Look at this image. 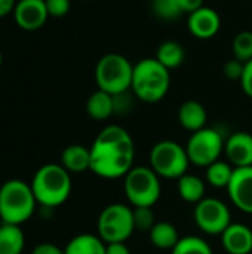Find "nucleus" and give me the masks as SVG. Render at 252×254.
<instances>
[{
	"label": "nucleus",
	"instance_id": "f257e3e1",
	"mask_svg": "<svg viewBox=\"0 0 252 254\" xmlns=\"http://www.w3.org/2000/svg\"><path fill=\"white\" fill-rule=\"evenodd\" d=\"M134 158L131 134L119 125H108L91 146V171L102 179L125 177L134 168Z\"/></svg>",
	"mask_w": 252,
	"mask_h": 254
},
{
	"label": "nucleus",
	"instance_id": "f03ea898",
	"mask_svg": "<svg viewBox=\"0 0 252 254\" xmlns=\"http://www.w3.org/2000/svg\"><path fill=\"white\" fill-rule=\"evenodd\" d=\"M30 186L37 204L45 208H55L68 199L71 193V177L62 165L46 164L36 171Z\"/></svg>",
	"mask_w": 252,
	"mask_h": 254
},
{
	"label": "nucleus",
	"instance_id": "7ed1b4c3",
	"mask_svg": "<svg viewBox=\"0 0 252 254\" xmlns=\"http://www.w3.org/2000/svg\"><path fill=\"white\" fill-rule=\"evenodd\" d=\"M171 74L156 58H144L134 65L132 94L144 103H157L169 91Z\"/></svg>",
	"mask_w": 252,
	"mask_h": 254
},
{
	"label": "nucleus",
	"instance_id": "20e7f679",
	"mask_svg": "<svg viewBox=\"0 0 252 254\" xmlns=\"http://www.w3.org/2000/svg\"><path fill=\"white\" fill-rule=\"evenodd\" d=\"M36 196L28 183L12 179L0 186V220L10 225H22L36 210Z\"/></svg>",
	"mask_w": 252,
	"mask_h": 254
},
{
	"label": "nucleus",
	"instance_id": "39448f33",
	"mask_svg": "<svg viewBox=\"0 0 252 254\" xmlns=\"http://www.w3.org/2000/svg\"><path fill=\"white\" fill-rule=\"evenodd\" d=\"M134 65L120 54H107L95 67V80L101 91L111 95L126 92L132 85Z\"/></svg>",
	"mask_w": 252,
	"mask_h": 254
},
{
	"label": "nucleus",
	"instance_id": "423d86ee",
	"mask_svg": "<svg viewBox=\"0 0 252 254\" xmlns=\"http://www.w3.org/2000/svg\"><path fill=\"white\" fill-rule=\"evenodd\" d=\"M190 159L186 147L172 140H162L150 150V168L165 179L178 180L187 174Z\"/></svg>",
	"mask_w": 252,
	"mask_h": 254
},
{
	"label": "nucleus",
	"instance_id": "0eeeda50",
	"mask_svg": "<svg viewBox=\"0 0 252 254\" xmlns=\"http://www.w3.org/2000/svg\"><path fill=\"white\" fill-rule=\"evenodd\" d=\"M123 189L132 207H153L162 190L159 176L150 167H134L125 176Z\"/></svg>",
	"mask_w": 252,
	"mask_h": 254
},
{
	"label": "nucleus",
	"instance_id": "6e6552de",
	"mask_svg": "<svg viewBox=\"0 0 252 254\" xmlns=\"http://www.w3.org/2000/svg\"><path fill=\"white\" fill-rule=\"evenodd\" d=\"M97 228L105 244L125 243L135 231L134 211L125 204H110L101 211Z\"/></svg>",
	"mask_w": 252,
	"mask_h": 254
},
{
	"label": "nucleus",
	"instance_id": "1a4fd4ad",
	"mask_svg": "<svg viewBox=\"0 0 252 254\" xmlns=\"http://www.w3.org/2000/svg\"><path fill=\"white\" fill-rule=\"evenodd\" d=\"M224 144L226 141L221 132L215 128L205 127L196 132H192V137L186 146L190 164L205 168L209 167L220 159V155L224 150Z\"/></svg>",
	"mask_w": 252,
	"mask_h": 254
},
{
	"label": "nucleus",
	"instance_id": "9d476101",
	"mask_svg": "<svg viewBox=\"0 0 252 254\" xmlns=\"http://www.w3.org/2000/svg\"><path fill=\"white\" fill-rule=\"evenodd\" d=\"M195 222L205 234L221 235L232 225L230 210L217 198H203L195 207Z\"/></svg>",
	"mask_w": 252,
	"mask_h": 254
},
{
	"label": "nucleus",
	"instance_id": "9b49d317",
	"mask_svg": "<svg viewBox=\"0 0 252 254\" xmlns=\"http://www.w3.org/2000/svg\"><path fill=\"white\" fill-rule=\"evenodd\" d=\"M227 192L235 207L252 214V167L235 168Z\"/></svg>",
	"mask_w": 252,
	"mask_h": 254
},
{
	"label": "nucleus",
	"instance_id": "f8f14e48",
	"mask_svg": "<svg viewBox=\"0 0 252 254\" xmlns=\"http://www.w3.org/2000/svg\"><path fill=\"white\" fill-rule=\"evenodd\" d=\"M13 16L21 28L37 30L46 22L49 13L45 0H19L16 1Z\"/></svg>",
	"mask_w": 252,
	"mask_h": 254
},
{
	"label": "nucleus",
	"instance_id": "ddd939ff",
	"mask_svg": "<svg viewBox=\"0 0 252 254\" xmlns=\"http://www.w3.org/2000/svg\"><path fill=\"white\" fill-rule=\"evenodd\" d=\"M187 27H189V31L195 37L206 40V39L214 37L218 33L221 27V19L217 10H214L212 7L202 6L201 9L189 15Z\"/></svg>",
	"mask_w": 252,
	"mask_h": 254
},
{
	"label": "nucleus",
	"instance_id": "4468645a",
	"mask_svg": "<svg viewBox=\"0 0 252 254\" xmlns=\"http://www.w3.org/2000/svg\"><path fill=\"white\" fill-rule=\"evenodd\" d=\"M224 152L235 168L252 167V135L244 131L232 134L226 140Z\"/></svg>",
	"mask_w": 252,
	"mask_h": 254
},
{
	"label": "nucleus",
	"instance_id": "2eb2a0df",
	"mask_svg": "<svg viewBox=\"0 0 252 254\" xmlns=\"http://www.w3.org/2000/svg\"><path fill=\"white\" fill-rule=\"evenodd\" d=\"M221 244L229 254H251L252 229L242 223H232L221 234Z\"/></svg>",
	"mask_w": 252,
	"mask_h": 254
},
{
	"label": "nucleus",
	"instance_id": "dca6fc26",
	"mask_svg": "<svg viewBox=\"0 0 252 254\" xmlns=\"http://www.w3.org/2000/svg\"><path fill=\"white\" fill-rule=\"evenodd\" d=\"M208 113L202 103L196 100H187L180 106L178 110V121L183 128L190 132H196L206 127Z\"/></svg>",
	"mask_w": 252,
	"mask_h": 254
},
{
	"label": "nucleus",
	"instance_id": "f3484780",
	"mask_svg": "<svg viewBox=\"0 0 252 254\" xmlns=\"http://www.w3.org/2000/svg\"><path fill=\"white\" fill-rule=\"evenodd\" d=\"M61 165L70 174H80L91 170V149L82 144H70L61 153Z\"/></svg>",
	"mask_w": 252,
	"mask_h": 254
},
{
	"label": "nucleus",
	"instance_id": "a211bd4d",
	"mask_svg": "<svg viewBox=\"0 0 252 254\" xmlns=\"http://www.w3.org/2000/svg\"><path fill=\"white\" fill-rule=\"evenodd\" d=\"M25 246V237L19 225H0V254H21Z\"/></svg>",
	"mask_w": 252,
	"mask_h": 254
},
{
	"label": "nucleus",
	"instance_id": "6ab92c4d",
	"mask_svg": "<svg viewBox=\"0 0 252 254\" xmlns=\"http://www.w3.org/2000/svg\"><path fill=\"white\" fill-rule=\"evenodd\" d=\"M105 247L107 244L98 235L80 234L70 240L64 254H105Z\"/></svg>",
	"mask_w": 252,
	"mask_h": 254
},
{
	"label": "nucleus",
	"instance_id": "aec40b11",
	"mask_svg": "<svg viewBox=\"0 0 252 254\" xmlns=\"http://www.w3.org/2000/svg\"><path fill=\"white\" fill-rule=\"evenodd\" d=\"M150 243L159 250H174L181 240L177 228L169 222H156L153 229L149 232Z\"/></svg>",
	"mask_w": 252,
	"mask_h": 254
},
{
	"label": "nucleus",
	"instance_id": "412c9836",
	"mask_svg": "<svg viewBox=\"0 0 252 254\" xmlns=\"http://www.w3.org/2000/svg\"><path fill=\"white\" fill-rule=\"evenodd\" d=\"M86 112L95 121H105L114 113L113 95L105 91H95L86 101Z\"/></svg>",
	"mask_w": 252,
	"mask_h": 254
},
{
	"label": "nucleus",
	"instance_id": "4be33fe9",
	"mask_svg": "<svg viewBox=\"0 0 252 254\" xmlns=\"http://www.w3.org/2000/svg\"><path fill=\"white\" fill-rule=\"evenodd\" d=\"M178 193L190 204H198L205 198V183L195 174H184L178 179Z\"/></svg>",
	"mask_w": 252,
	"mask_h": 254
},
{
	"label": "nucleus",
	"instance_id": "5701e85b",
	"mask_svg": "<svg viewBox=\"0 0 252 254\" xmlns=\"http://www.w3.org/2000/svg\"><path fill=\"white\" fill-rule=\"evenodd\" d=\"M184 58H186L184 48H183L181 43H178L175 40H166V42H163L157 48V52H156V60L162 65H165L168 70L181 65L183 61H184Z\"/></svg>",
	"mask_w": 252,
	"mask_h": 254
},
{
	"label": "nucleus",
	"instance_id": "b1692460",
	"mask_svg": "<svg viewBox=\"0 0 252 254\" xmlns=\"http://www.w3.org/2000/svg\"><path fill=\"white\" fill-rule=\"evenodd\" d=\"M233 171L235 168L232 167L230 162L226 161H215L214 164H211L209 167H206V182L212 186V188H218L223 189L230 185V180L233 177Z\"/></svg>",
	"mask_w": 252,
	"mask_h": 254
},
{
	"label": "nucleus",
	"instance_id": "393cba45",
	"mask_svg": "<svg viewBox=\"0 0 252 254\" xmlns=\"http://www.w3.org/2000/svg\"><path fill=\"white\" fill-rule=\"evenodd\" d=\"M172 254H214L211 246L201 237H184L174 247Z\"/></svg>",
	"mask_w": 252,
	"mask_h": 254
},
{
	"label": "nucleus",
	"instance_id": "a878e982",
	"mask_svg": "<svg viewBox=\"0 0 252 254\" xmlns=\"http://www.w3.org/2000/svg\"><path fill=\"white\" fill-rule=\"evenodd\" d=\"M233 57L242 63L252 60V31H241L233 39Z\"/></svg>",
	"mask_w": 252,
	"mask_h": 254
},
{
	"label": "nucleus",
	"instance_id": "bb28decb",
	"mask_svg": "<svg viewBox=\"0 0 252 254\" xmlns=\"http://www.w3.org/2000/svg\"><path fill=\"white\" fill-rule=\"evenodd\" d=\"M151 9L156 16L165 21H174L183 13L177 0H151Z\"/></svg>",
	"mask_w": 252,
	"mask_h": 254
},
{
	"label": "nucleus",
	"instance_id": "cd10ccee",
	"mask_svg": "<svg viewBox=\"0 0 252 254\" xmlns=\"http://www.w3.org/2000/svg\"><path fill=\"white\" fill-rule=\"evenodd\" d=\"M134 226L135 231L141 232H150L153 226L156 225L154 213L151 207H134Z\"/></svg>",
	"mask_w": 252,
	"mask_h": 254
},
{
	"label": "nucleus",
	"instance_id": "c85d7f7f",
	"mask_svg": "<svg viewBox=\"0 0 252 254\" xmlns=\"http://www.w3.org/2000/svg\"><path fill=\"white\" fill-rule=\"evenodd\" d=\"M244 70H245V63L236 60V58H232L229 60L224 67H223V71H224V76L230 80H239L242 79V74H244Z\"/></svg>",
	"mask_w": 252,
	"mask_h": 254
},
{
	"label": "nucleus",
	"instance_id": "c756f323",
	"mask_svg": "<svg viewBox=\"0 0 252 254\" xmlns=\"http://www.w3.org/2000/svg\"><path fill=\"white\" fill-rule=\"evenodd\" d=\"M49 16H64L70 10V0H45Z\"/></svg>",
	"mask_w": 252,
	"mask_h": 254
},
{
	"label": "nucleus",
	"instance_id": "7c9ffc66",
	"mask_svg": "<svg viewBox=\"0 0 252 254\" xmlns=\"http://www.w3.org/2000/svg\"><path fill=\"white\" fill-rule=\"evenodd\" d=\"M113 101H114V113H125L131 109L132 104L129 91L113 95Z\"/></svg>",
	"mask_w": 252,
	"mask_h": 254
},
{
	"label": "nucleus",
	"instance_id": "2f4dec72",
	"mask_svg": "<svg viewBox=\"0 0 252 254\" xmlns=\"http://www.w3.org/2000/svg\"><path fill=\"white\" fill-rule=\"evenodd\" d=\"M241 85H242L244 92L250 98H252V60L245 63V70H244V74L241 79Z\"/></svg>",
	"mask_w": 252,
	"mask_h": 254
},
{
	"label": "nucleus",
	"instance_id": "473e14b6",
	"mask_svg": "<svg viewBox=\"0 0 252 254\" xmlns=\"http://www.w3.org/2000/svg\"><path fill=\"white\" fill-rule=\"evenodd\" d=\"M31 254H64V250L52 243H42L34 247Z\"/></svg>",
	"mask_w": 252,
	"mask_h": 254
},
{
	"label": "nucleus",
	"instance_id": "72a5a7b5",
	"mask_svg": "<svg viewBox=\"0 0 252 254\" xmlns=\"http://www.w3.org/2000/svg\"><path fill=\"white\" fill-rule=\"evenodd\" d=\"M183 13H192L203 6V0H177Z\"/></svg>",
	"mask_w": 252,
	"mask_h": 254
},
{
	"label": "nucleus",
	"instance_id": "f704fd0d",
	"mask_svg": "<svg viewBox=\"0 0 252 254\" xmlns=\"http://www.w3.org/2000/svg\"><path fill=\"white\" fill-rule=\"evenodd\" d=\"M105 254H131V250L125 243H110L105 247Z\"/></svg>",
	"mask_w": 252,
	"mask_h": 254
},
{
	"label": "nucleus",
	"instance_id": "c9c22d12",
	"mask_svg": "<svg viewBox=\"0 0 252 254\" xmlns=\"http://www.w3.org/2000/svg\"><path fill=\"white\" fill-rule=\"evenodd\" d=\"M15 6H16L15 0H0V18L9 15L10 12H13Z\"/></svg>",
	"mask_w": 252,
	"mask_h": 254
},
{
	"label": "nucleus",
	"instance_id": "e433bc0d",
	"mask_svg": "<svg viewBox=\"0 0 252 254\" xmlns=\"http://www.w3.org/2000/svg\"><path fill=\"white\" fill-rule=\"evenodd\" d=\"M0 65H1V52H0Z\"/></svg>",
	"mask_w": 252,
	"mask_h": 254
},
{
	"label": "nucleus",
	"instance_id": "4c0bfd02",
	"mask_svg": "<svg viewBox=\"0 0 252 254\" xmlns=\"http://www.w3.org/2000/svg\"><path fill=\"white\" fill-rule=\"evenodd\" d=\"M86 1H91V0H86Z\"/></svg>",
	"mask_w": 252,
	"mask_h": 254
}]
</instances>
